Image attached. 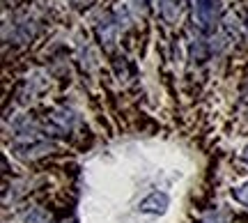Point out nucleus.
Returning a JSON list of instances; mask_svg holds the SVG:
<instances>
[{"label":"nucleus","instance_id":"nucleus-1","mask_svg":"<svg viewBox=\"0 0 248 223\" xmlns=\"http://www.w3.org/2000/svg\"><path fill=\"white\" fill-rule=\"evenodd\" d=\"M221 18V0H195V21L202 32H214Z\"/></svg>","mask_w":248,"mask_h":223},{"label":"nucleus","instance_id":"nucleus-2","mask_svg":"<svg viewBox=\"0 0 248 223\" xmlns=\"http://www.w3.org/2000/svg\"><path fill=\"white\" fill-rule=\"evenodd\" d=\"M168 205H170L168 193H163V191H154V193H150L145 200H140L138 209H140L142 214H163V212L168 209Z\"/></svg>","mask_w":248,"mask_h":223},{"label":"nucleus","instance_id":"nucleus-3","mask_svg":"<svg viewBox=\"0 0 248 223\" xmlns=\"http://www.w3.org/2000/svg\"><path fill=\"white\" fill-rule=\"evenodd\" d=\"M53 150V143H48V141H28L23 145H14V152H16V157L21 159H35L39 154H46V152Z\"/></svg>","mask_w":248,"mask_h":223},{"label":"nucleus","instance_id":"nucleus-4","mask_svg":"<svg viewBox=\"0 0 248 223\" xmlns=\"http://www.w3.org/2000/svg\"><path fill=\"white\" fill-rule=\"evenodd\" d=\"M51 122H53L60 131H69L71 127H74V122H76V117H74V113H69V111H55L53 115H51Z\"/></svg>","mask_w":248,"mask_h":223},{"label":"nucleus","instance_id":"nucleus-5","mask_svg":"<svg viewBox=\"0 0 248 223\" xmlns=\"http://www.w3.org/2000/svg\"><path fill=\"white\" fill-rule=\"evenodd\" d=\"M232 193H234V198L239 200L241 205L248 207V184H241V187H237L234 191H232Z\"/></svg>","mask_w":248,"mask_h":223},{"label":"nucleus","instance_id":"nucleus-6","mask_svg":"<svg viewBox=\"0 0 248 223\" xmlns=\"http://www.w3.org/2000/svg\"><path fill=\"white\" fill-rule=\"evenodd\" d=\"M44 219H46V214H44V212H39V209H37V212H35L32 216H28V223H39V221H44Z\"/></svg>","mask_w":248,"mask_h":223},{"label":"nucleus","instance_id":"nucleus-7","mask_svg":"<svg viewBox=\"0 0 248 223\" xmlns=\"http://www.w3.org/2000/svg\"><path fill=\"white\" fill-rule=\"evenodd\" d=\"M202 223H225V221H223L221 216H209V219H204Z\"/></svg>","mask_w":248,"mask_h":223},{"label":"nucleus","instance_id":"nucleus-8","mask_svg":"<svg viewBox=\"0 0 248 223\" xmlns=\"http://www.w3.org/2000/svg\"><path fill=\"white\" fill-rule=\"evenodd\" d=\"M244 159H246V161H248V147H246V152H244Z\"/></svg>","mask_w":248,"mask_h":223}]
</instances>
